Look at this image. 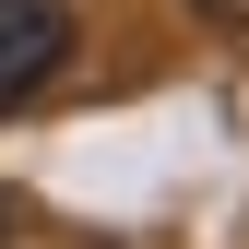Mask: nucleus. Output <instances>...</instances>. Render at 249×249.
I'll return each mask as SVG.
<instances>
[{"mask_svg":"<svg viewBox=\"0 0 249 249\" xmlns=\"http://www.w3.org/2000/svg\"><path fill=\"white\" fill-rule=\"evenodd\" d=\"M0 249H12V202H0Z\"/></svg>","mask_w":249,"mask_h":249,"instance_id":"7ed1b4c3","label":"nucleus"},{"mask_svg":"<svg viewBox=\"0 0 249 249\" xmlns=\"http://www.w3.org/2000/svg\"><path fill=\"white\" fill-rule=\"evenodd\" d=\"M202 12H226V24H249V0H202Z\"/></svg>","mask_w":249,"mask_h":249,"instance_id":"f03ea898","label":"nucleus"},{"mask_svg":"<svg viewBox=\"0 0 249 249\" xmlns=\"http://www.w3.org/2000/svg\"><path fill=\"white\" fill-rule=\"evenodd\" d=\"M59 59H71V0H0V119L48 95Z\"/></svg>","mask_w":249,"mask_h":249,"instance_id":"f257e3e1","label":"nucleus"}]
</instances>
